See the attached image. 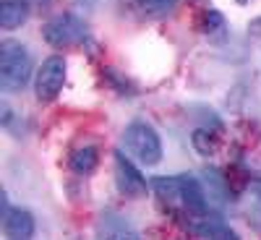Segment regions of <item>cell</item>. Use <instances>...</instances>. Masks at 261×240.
I'll return each mask as SVG.
<instances>
[{"mask_svg":"<svg viewBox=\"0 0 261 240\" xmlns=\"http://www.w3.org/2000/svg\"><path fill=\"white\" fill-rule=\"evenodd\" d=\"M136 6L146 16H167L178 8V0H136Z\"/></svg>","mask_w":261,"mask_h":240,"instance_id":"cell-14","label":"cell"},{"mask_svg":"<svg viewBox=\"0 0 261 240\" xmlns=\"http://www.w3.org/2000/svg\"><path fill=\"white\" fill-rule=\"evenodd\" d=\"M246 209L248 214H261V180H253L246 191Z\"/></svg>","mask_w":261,"mask_h":240,"instance_id":"cell-15","label":"cell"},{"mask_svg":"<svg viewBox=\"0 0 261 240\" xmlns=\"http://www.w3.org/2000/svg\"><path fill=\"white\" fill-rule=\"evenodd\" d=\"M238 3H248V0H238Z\"/></svg>","mask_w":261,"mask_h":240,"instance_id":"cell-16","label":"cell"},{"mask_svg":"<svg viewBox=\"0 0 261 240\" xmlns=\"http://www.w3.org/2000/svg\"><path fill=\"white\" fill-rule=\"evenodd\" d=\"M42 37H45L47 45L53 47H68V45H79V42L86 39V24L73 16V13H60L55 18H50L45 29H42Z\"/></svg>","mask_w":261,"mask_h":240,"instance_id":"cell-3","label":"cell"},{"mask_svg":"<svg viewBox=\"0 0 261 240\" xmlns=\"http://www.w3.org/2000/svg\"><path fill=\"white\" fill-rule=\"evenodd\" d=\"M29 13H32L29 0H0V26L6 32H13L21 24H27Z\"/></svg>","mask_w":261,"mask_h":240,"instance_id":"cell-9","label":"cell"},{"mask_svg":"<svg viewBox=\"0 0 261 240\" xmlns=\"http://www.w3.org/2000/svg\"><path fill=\"white\" fill-rule=\"evenodd\" d=\"M201 29H204V34H209V37H214V39H222L227 32V24H225V16L220 13V11H206L204 13V21H201Z\"/></svg>","mask_w":261,"mask_h":240,"instance_id":"cell-13","label":"cell"},{"mask_svg":"<svg viewBox=\"0 0 261 240\" xmlns=\"http://www.w3.org/2000/svg\"><path fill=\"white\" fill-rule=\"evenodd\" d=\"M115 183L118 191L128 199H141L146 193V180L139 172V167L130 162V157H125L123 151H115Z\"/></svg>","mask_w":261,"mask_h":240,"instance_id":"cell-5","label":"cell"},{"mask_svg":"<svg viewBox=\"0 0 261 240\" xmlns=\"http://www.w3.org/2000/svg\"><path fill=\"white\" fill-rule=\"evenodd\" d=\"M3 235L13 240H27L34 235V217L29 209H8L3 211Z\"/></svg>","mask_w":261,"mask_h":240,"instance_id":"cell-7","label":"cell"},{"mask_svg":"<svg viewBox=\"0 0 261 240\" xmlns=\"http://www.w3.org/2000/svg\"><path fill=\"white\" fill-rule=\"evenodd\" d=\"M201 185H204V193L209 199V206H225L230 201V191H227V183H225L220 170H204Z\"/></svg>","mask_w":261,"mask_h":240,"instance_id":"cell-10","label":"cell"},{"mask_svg":"<svg viewBox=\"0 0 261 240\" xmlns=\"http://www.w3.org/2000/svg\"><path fill=\"white\" fill-rule=\"evenodd\" d=\"M32 71L34 63L27 45H21L16 39L0 42V86L6 92H21L29 84Z\"/></svg>","mask_w":261,"mask_h":240,"instance_id":"cell-1","label":"cell"},{"mask_svg":"<svg viewBox=\"0 0 261 240\" xmlns=\"http://www.w3.org/2000/svg\"><path fill=\"white\" fill-rule=\"evenodd\" d=\"M151 191L160 196V201L170 206H186V175L178 178H154L149 183Z\"/></svg>","mask_w":261,"mask_h":240,"instance_id":"cell-8","label":"cell"},{"mask_svg":"<svg viewBox=\"0 0 261 240\" xmlns=\"http://www.w3.org/2000/svg\"><path fill=\"white\" fill-rule=\"evenodd\" d=\"M191 141H193V149L199 151L201 157H212V154H217V149H220L217 134H212L209 128H196L193 136H191Z\"/></svg>","mask_w":261,"mask_h":240,"instance_id":"cell-11","label":"cell"},{"mask_svg":"<svg viewBox=\"0 0 261 240\" xmlns=\"http://www.w3.org/2000/svg\"><path fill=\"white\" fill-rule=\"evenodd\" d=\"M186 227L196 237H217V240H235L238 237V232L225 220H220V217H209L206 211L204 214H196L193 220H188Z\"/></svg>","mask_w":261,"mask_h":240,"instance_id":"cell-6","label":"cell"},{"mask_svg":"<svg viewBox=\"0 0 261 240\" xmlns=\"http://www.w3.org/2000/svg\"><path fill=\"white\" fill-rule=\"evenodd\" d=\"M63 84H65V60L60 55H53L42 63V68L34 76V92L37 99H55L63 92Z\"/></svg>","mask_w":261,"mask_h":240,"instance_id":"cell-4","label":"cell"},{"mask_svg":"<svg viewBox=\"0 0 261 240\" xmlns=\"http://www.w3.org/2000/svg\"><path fill=\"white\" fill-rule=\"evenodd\" d=\"M97 162H99V154H97L94 146H84V149L73 151V157H71V167L79 172V175H89V172L97 167Z\"/></svg>","mask_w":261,"mask_h":240,"instance_id":"cell-12","label":"cell"},{"mask_svg":"<svg viewBox=\"0 0 261 240\" xmlns=\"http://www.w3.org/2000/svg\"><path fill=\"white\" fill-rule=\"evenodd\" d=\"M123 149L130 159H136L144 167H154L162 162V139L154 128L144 120L128 123L123 130Z\"/></svg>","mask_w":261,"mask_h":240,"instance_id":"cell-2","label":"cell"}]
</instances>
